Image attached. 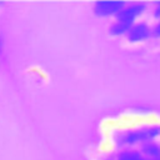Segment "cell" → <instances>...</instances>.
Instances as JSON below:
<instances>
[{
  "instance_id": "6da1fadb",
  "label": "cell",
  "mask_w": 160,
  "mask_h": 160,
  "mask_svg": "<svg viewBox=\"0 0 160 160\" xmlns=\"http://www.w3.org/2000/svg\"><path fill=\"white\" fill-rule=\"evenodd\" d=\"M160 136V125H146L136 129L121 132L116 139V142L122 146H132L136 144H144L146 141H154Z\"/></svg>"
},
{
  "instance_id": "7a4b0ae2",
  "label": "cell",
  "mask_w": 160,
  "mask_h": 160,
  "mask_svg": "<svg viewBox=\"0 0 160 160\" xmlns=\"http://www.w3.org/2000/svg\"><path fill=\"white\" fill-rule=\"evenodd\" d=\"M145 10H146V5L144 2H132L130 5H125L115 15V21L130 29L131 25L136 22V19L145 12Z\"/></svg>"
},
{
  "instance_id": "3957f363",
  "label": "cell",
  "mask_w": 160,
  "mask_h": 160,
  "mask_svg": "<svg viewBox=\"0 0 160 160\" xmlns=\"http://www.w3.org/2000/svg\"><path fill=\"white\" fill-rule=\"evenodd\" d=\"M124 6H125V2L124 1H119V0L96 1L95 5H94V12L98 16H101V18L115 16Z\"/></svg>"
},
{
  "instance_id": "277c9868",
  "label": "cell",
  "mask_w": 160,
  "mask_h": 160,
  "mask_svg": "<svg viewBox=\"0 0 160 160\" xmlns=\"http://www.w3.org/2000/svg\"><path fill=\"white\" fill-rule=\"evenodd\" d=\"M151 35V28L145 21H138L131 25L126 32V38L130 42H141L149 39Z\"/></svg>"
},
{
  "instance_id": "5b68a950",
  "label": "cell",
  "mask_w": 160,
  "mask_h": 160,
  "mask_svg": "<svg viewBox=\"0 0 160 160\" xmlns=\"http://www.w3.org/2000/svg\"><path fill=\"white\" fill-rule=\"evenodd\" d=\"M144 159H152V158H160V144L156 141H146L141 144L140 150Z\"/></svg>"
},
{
  "instance_id": "8992f818",
  "label": "cell",
  "mask_w": 160,
  "mask_h": 160,
  "mask_svg": "<svg viewBox=\"0 0 160 160\" xmlns=\"http://www.w3.org/2000/svg\"><path fill=\"white\" fill-rule=\"evenodd\" d=\"M116 160H144V156L141 155V152L139 150L124 149L118 154Z\"/></svg>"
},
{
  "instance_id": "52a82bcc",
  "label": "cell",
  "mask_w": 160,
  "mask_h": 160,
  "mask_svg": "<svg viewBox=\"0 0 160 160\" xmlns=\"http://www.w3.org/2000/svg\"><path fill=\"white\" fill-rule=\"evenodd\" d=\"M151 35H154L156 38H160V19L158 20V22L155 24V26L151 29Z\"/></svg>"
},
{
  "instance_id": "ba28073f",
  "label": "cell",
  "mask_w": 160,
  "mask_h": 160,
  "mask_svg": "<svg viewBox=\"0 0 160 160\" xmlns=\"http://www.w3.org/2000/svg\"><path fill=\"white\" fill-rule=\"evenodd\" d=\"M154 18L158 20L160 19V1H158L155 8H154Z\"/></svg>"
},
{
  "instance_id": "9c48e42d",
  "label": "cell",
  "mask_w": 160,
  "mask_h": 160,
  "mask_svg": "<svg viewBox=\"0 0 160 160\" xmlns=\"http://www.w3.org/2000/svg\"><path fill=\"white\" fill-rule=\"evenodd\" d=\"M1 49H2V39L0 36V51H1Z\"/></svg>"
},
{
  "instance_id": "30bf717a",
  "label": "cell",
  "mask_w": 160,
  "mask_h": 160,
  "mask_svg": "<svg viewBox=\"0 0 160 160\" xmlns=\"http://www.w3.org/2000/svg\"><path fill=\"white\" fill-rule=\"evenodd\" d=\"M144 160H160V158H152V159H144Z\"/></svg>"
}]
</instances>
